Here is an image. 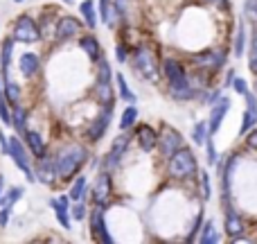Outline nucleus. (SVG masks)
I'll use <instances>...</instances> for the list:
<instances>
[{
    "instance_id": "22",
    "label": "nucleus",
    "mask_w": 257,
    "mask_h": 244,
    "mask_svg": "<svg viewBox=\"0 0 257 244\" xmlns=\"http://www.w3.org/2000/svg\"><path fill=\"white\" fill-rule=\"evenodd\" d=\"M79 9H81V14H84V21L88 23V27H90V30H95V27H97V14H95V3H93V0H84V3L79 5Z\"/></svg>"
},
{
    "instance_id": "26",
    "label": "nucleus",
    "mask_w": 257,
    "mask_h": 244,
    "mask_svg": "<svg viewBox=\"0 0 257 244\" xmlns=\"http://www.w3.org/2000/svg\"><path fill=\"white\" fill-rule=\"evenodd\" d=\"M138 120V109L136 107H126L124 113H122V120H120V129L124 131V129H131L133 124Z\"/></svg>"
},
{
    "instance_id": "21",
    "label": "nucleus",
    "mask_w": 257,
    "mask_h": 244,
    "mask_svg": "<svg viewBox=\"0 0 257 244\" xmlns=\"http://www.w3.org/2000/svg\"><path fill=\"white\" fill-rule=\"evenodd\" d=\"M226 208H228V213H226V231L230 233L232 237H237L241 233V219L237 217V213L230 208V204H228Z\"/></svg>"
},
{
    "instance_id": "49",
    "label": "nucleus",
    "mask_w": 257,
    "mask_h": 244,
    "mask_svg": "<svg viewBox=\"0 0 257 244\" xmlns=\"http://www.w3.org/2000/svg\"><path fill=\"white\" fill-rule=\"evenodd\" d=\"M63 3H72V0H63Z\"/></svg>"
},
{
    "instance_id": "27",
    "label": "nucleus",
    "mask_w": 257,
    "mask_h": 244,
    "mask_svg": "<svg viewBox=\"0 0 257 244\" xmlns=\"http://www.w3.org/2000/svg\"><path fill=\"white\" fill-rule=\"evenodd\" d=\"M12 48H14V39H7L3 43V61H0V66H3V75L7 77L9 72V61H12Z\"/></svg>"
},
{
    "instance_id": "48",
    "label": "nucleus",
    "mask_w": 257,
    "mask_h": 244,
    "mask_svg": "<svg viewBox=\"0 0 257 244\" xmlns=\"http://www.w3.org/2000/svg\"><path fill=\"white\" fill-rule=\"evenodd\" d=\"M14 3H23V0H14Z\"/></svg>"
},
{
    "instance_id": "44",
    "label": "nucleus",
    "mask_w": 257,
    "mask_h": 244,
    "mask_svg": "<svg viewBox=\"0 0 257 244\" xmlns=\"http://www.w3.org/2000/svg\"><path fill=\"white\" fill-rule=\"evenodd\" d=\"M248 145L253 147V149H257V131H253V133L248 136Z\"/></svg>"
},
{
    "instance_id": "7",
    "label": "nucleus",
    "mask_w": 257,
    "mask_h": 244,
    "mask_svg": "<svg viewBox=\"0 0 257 244\" xmlns=\"http://www.w3.org/2000/svg\"><path fill=\"white\" fill-rule=\"evenodd\" d=\"M158 145H160V151H163L165 158H169L174 151H178L183 147V136L176 129L163 127V131H160V136H158Z\"/></svg>"
},
{
    "instance_id": "40",
    "label": "nucleus",
    "mask_w": 257,
    "mask_h": 244,
    "mask_svg": "<svg viewBox=\"0 0 257 244\" xmlns=\"http://www.w3.org/2000/svg\"><path fill=\"white\" fill-rule=\"evenodd\" d=\"M72 217H75V219H84V217H86V208H84V204H77L75 208H72Z\"/></svg>"
},
{
    "instance_id": "12",
    "label": "nucleus",
    "mask_w": 257,
    "mask_h": 244,
    "mask_svg": "<svg viewBox=\"0 0 257 244\" xmlns=\"http://www.w3.org/2000/svg\"><path fill=\"white\" fill-rule=\"evenodd\" d=\"M228 109H230V100L228 98H223V100H219L217 104L212 107V116H210V133H214L219 127H221V122H223V116L228 113Z\"/></svg>"
},
{
    "instance_id": "16",
    "label": "nucleus",
    "mask_w": 257,
    "mask_h": 244,
    "mask_svg": "<svg viewBox=\"0 0 257 244\" xmlns=\"http://www.w3.org/2000/svg\"><path fill=\"white\" fill-rule=\"evenodd\" d=\"M54 177H57V160L43 156V158H41V168H39V172H36V179L43 183H52Z\"/></svg>"
},
{
    "instance_id": "34",
    "label": "nucleus",
    "mask_w": 257,
    "mask_h": 244,
    "mask_svg": "<svg viewBox=\"0 0 257 244\" xmlns=\"http://www.w3.org/2000/svg\"><path fill=\"white\" fill-rule=\"evenodd\" d=\"M244 14L250 23H257V0H246L244 5Z\"/></svg>"
},
{
    "instance_id": "6",
    "label": "nucleus",
    "mask_w": 257,
    "mask_h": 244,
    "mask_svg": "<svg viewBox=\"0 0 257 244\" xmlns=\"http://www.w3.org/2000/svg\"><path fill=\"white\" fill-rule=\"evenodd\" d=\"M133 61H136L138 72H140L145 79H156V77H158V63H156V57L151 54V50H147V48L136 50Z\"/></svg>"
},
{
    "instance_id": "38",
    "label": "nucleus",
    "mask_w": 257,
    "mask_h": 244,
    "mask_svg": "<svg viewBox=\"0 0 257 244\" xmlns=\"http://www.w3.org/2000/svg\"><path fill=\"white\" fill-rule=\"evenodd\" d=\"M0 120H3L5 124H12V116H9L7 107H5V98L0 100Z\"/></svg>"
},
{
    "instance_id": "28",
    "label": "nucleus",
    "mask_w": 257,
    "mask_h": 244,
    "mask_svg": "<svg viewBox=\"0 0 257 244\" xmlns=\"http://www.w3.org/2000/svg\"><path fill=\"white\" fill-rule=\"evenodd\" d=\"M25 120H27V116H25V109L23 107H14V116H12V124L16 127V131H21V133H25Z\"/></svg>"
},
{
    "instance_id": "13",
    "label": "nucleus",
    "mask_w": 257,
    "mask_h": 244,
    "mask_svg": "<svg viewBox=\"0 0 257 244\" xmlns=\"http://www.w3.org/2000/svg\"><path fill=\"white\" fill-rule=\"evenodd\" d=\"M79 21L72 16H63L61 21L57 23V36L59 39H70V36H75L77 32H79Z\"/></svg>"
},
{
    "instance_id": "47",
    "label": "nucleus",
    "mask_w": 257,
    "mask_h": 244,
    "mask_svg": "<svg viewBox=\"0 0 257 244\" xmlns=\"http://www.w3.org/2000/svg\"><path fill=\"white\" fill-rule=\"evenodd\" d=\"M0 100H3V79H0Z\"/></svg>"
},
{
    "instance_id": "18",
    "label": "nucleus",
    "mask_w": 257,
    "mask_h": 244,
    "mask_svg": "<svg viewBox=\"0 0 257 244\" xmlns=\"http://www.w3.org/2000/svg\"><path fill=\"white\" fill-rule=\"evenodd\" d=\"M25 140H27V147L30 151L36 156V158H43L45 156V142L41 140V136L36 131H25Z\"/></svg>"
},
{
    "instance_id": "39",
    "label": "nucleus",
    "mask_w": 257,
    "mask_h": 244,
    "mask_svg": "<svg viewBox=\"0 0 257 244\" xmlns=\"http://www.w3.org/2000/svg\"><path fill=\"white\" fill-rule=\"evenodd\" d=\"M205 145H208V163H217V151H214V145H212V140H205Z\"/></svg>"
},
{
    "instance_id": "35",
    "label": "nucleus",
    "mask_w": 257,
    "mask_h": 244,
    "mask_svg": "<svg viewBox=\"0 0 257 244\" xmlns=\"http://www.w3.org/2000/svg\"><path fill=\"white\" fill-rule=\"evenodd\" d=\"M250 70L257 75V32L250 39Z\"/></svg>"
},
{
    "instance_id": "37",
    "label": "nucleus",
    "mask_w": 257,
    "mask_h": 244,
    "mask_svg": "<svg viewBox=\"0 0 257 244\" xmlns=\"http://www.w3.org/2000/svg\"><path fill=\"white\" fill-rule=\"evenodd\" d=\"M232 86H235V91L239 95H248V86H246L244 79H239V77H237V79H232Z\"/></svg>"
},
{
    "instance_id": "1",
    "label": "nucleus",
    "mask_w": 257,
    "mask_h": 244,
    "mask_svg": "<svg viewBox=\"0 0 257 244\" xmlns=\"http://www.w3.org/2000/svg\"><path fill=\"white\" fill-rule=\"evenodd\" d=\"M86 158H88V151L84 149L81 145H68L63 147L61 151L57 154V177L59 179H70L75 177L77 172H79V168L86 163Z\"/></svg>"
},
{
    "instance_id": "11",
    "label": "nucleus",
    "mask_w": 257,
    "mask_h": 244,
    "mask_svg": "<svg viewBox=\"0 0 257 244\" xmlns=\"http://www.w3.org/2000/svg\"><path fill=\"white\" fill-rule=\"evenodd\" d=\"M90 228H93L95 235H99L102 242H113V237L108 235V228H106V222H104V208L97 206V208L90 213Z\"/></svg>"
},
{
    "instance_id": "46",
    "label": "nucleus",
    "mask_w": 257,
    "mask_h": 244,
    "mask_svg": "<svg viewBox=\"0 0 257 244\" xmlns=\"http://www.w3.org/2000/svg\"><path fill=\"white\" fill-rule=\"evenodd\" d=\"M208 3H214V5H221L223 0H208Z\"/></svg>"
},
{
    "instance_id": "8",
    "label": "nucleus",
    "mask_w": 257,
    "mask_h": 244,
    "mask_svg": "<svg viewBox=\"0 0 257 244\" xmlns=\"http://www.w3.org/2000/svg\"><path fill=\"white\" fill-rule=\"evenodd\" d=\"M111 111H113V104H108L106 111H104L102 116L95 118V120L88 124V131H86V136H88V140H90V142H97L99 138H102L104 133H106L108 122H111Z\"/></svg>"
},
{
    "instance_id": "2",
    "label": "nucleus",
    "mask_w": 257,
    "mask_h": 244,
    "mask_svg": "<svg viewBox=\"0 0 257 244\" xmlns=\"http://www.w3.org/2000/svg\"><path fill=\"white\" fill-rule=\"evenodd\" d=\"M165 77H167V82H169V89H172L174 98L187 100L194 95V91H192V86H190V79H187L185 68H183L178 61H174V59H167V61H165Z\"/></svg>"
},
{
    "instance_id": "36",
    "label": "nucleus",
    "mask_w": 257,
    "mask_h": 244,
    "mask_svg": "<svg viewBox=\"0 0 257 244\" xmlns=\"http://www.w3.org/2000/svg\"><path fill=\"white\" fill-rule=\"evenodd\" d=\"M201 188H203V199L208 201L210 199V195H212V190H210V177L208 174H201Z\"/></svg>"
},
{
    "instance_id": "4",
    "label": "nucleus",
    "mask_w": 257,
    "mask_h": 244,
    "mask_svg": "<svg viewBox=\"0 0 257 244\" xmlns=\"http://www.w3.org/2000/svg\"><path fill=\"white\" fill-rule=\"evenodd\" d=\"M41 39V30L34 23V18L23 14L21 18L14 25V41H21V43H34V41Z\"/></svg>"
},
{
    "instance_id": "20",
    "label": "nucleus",
    "mask_w": 257,
    "mask_h": 244,
    "mask_svg": "<svg viewBox=\"0 0 257 244\" xmlns=\"http://www.w3.org/2000/svg\"><path fill=\"white\" fill-rule=\"evenodd\" d=\"M79 43H81V50H84V52L88 54L90 61H99L102 52H99V43L95 41V36H84V39H81Z\"/></svg>"
},
{
    "instance_id": "29",
    "label": "nucleus",
    "mask_w": 257,
    "mask_h": 244,
    "mask_svg": "<svg viewBox=\"0 0 257 244\" xmlns=\"http://www.w3.org/2000/svg\"><path fill=\"white\" fill-rule=\"evenodd\" d=\"M84 190H86V179L79 177L75 183H72L70 195H68V197H70L72 201H81V199H84Z\"/></svg>"
},
{
    "instance_id": "19",
    "label": "nucleus",
    "mask_w": 257,
    "mask_h": 244,
    "mask_svg": "<svg viewBox=\"0 0 257 244\" xmlns=\"http://www.w3.org/2000/svg\"><path fill=\"white\" fill-rule=\"evenodd\" d=\"M194 61L203 68H219L223 61V57L219 52H214V50H208V52H203V54H196Z\"/></svg>"
},
{
    "instance_id": "33",
    "label": "nucleus",
    "mask_w": 257,
    "mask_h": 244,
    "mask_svg": "<svg viewBox=\"0 0 257 244\" xmlns=\"http://www.w3.org/2000/svg\"><path fill=\"white\" fill-rule=\"evenodd\" d=\"M21 197H23V188H12V190L7 192V197H3L0 206H9V204H14V201H18Z\"/></svg>"
},
{
    "instance_id": "10",
    "label": "nucleus",
    "mask_w": 257,
    "mask_h": 244,
    "mask_svg": "<svg viewBox=\"0 0 257 244\" xmlns=\"http://www.w3.org/2000/svg\"><path fill=\"white\" fill-rule=\"evenodd\" d=\"M111 197V174L108 172H102L95 181V188H93V199L97 206H104Z\"/></svg>"
},
{
    "instance_id": "25",
    "label": "nucleus",
    "mask_w": 257,
    "mask_h": 244,
    "mask_svg": "<svg viewBox=\"0 0 257 244\" xmlns=\"http://www.w3.org/2000/svg\"><path fill=\"white\" fill-rule=\"evenodd\" d=\"M217 240H219V235H217V231H214V224H212V222H205V226L201 228L199 242H201V244H214Z\"/></svg>"
},
{
    "instance_id": "17",
    "label": "nucleus",
    "mask_w": 257,
    "mask_h": 244,
    "mask_svg": "<svg viewBox=\"0 0 257 244\" xmlns=\"http://www.w3.org/2000/svg\"><path fill=\"white\" fill-rule=\"evenodd\" d=\"M248 98V109H246V116H244V122H241V129H239V133H248L250 129L255 127V122H257V107H255V98L253 95H246Z\"/></svg>"
},
{
    "instance_id": "45",
    "label": "nucleus",
    "mask_w": 257,
    "mask_h": 244,
    "mask_svg": "<svg viewBox=\"0 0 257 244\" xmlns=\"http://www.w3.org/2000/svg\"><path fill=\"white\" fill-rule=\"evenodd\" d=\"M3 186H5V177L0 174V201H3Z\"/></svg>"
},
{
    "instance_id": "15",
    "label": "nucleus",
    "mask_w": 257,
    "mask_h": 244,
    "mask_svg": "<svg viewBox=\"0 0 257 244\" xmlns=\"http://www.w3.org/2000/svg\"><path fill=\"white\" fill-rule=\"evenodd\" d=\"M138 142H140V147L145 151H151L156 145H158V136H156V131L149 127V124H142V127L138 129Z\"/></svg>"
},
{
    "instance_id": "31",
    "label": "nucleus",
    "mask_w": 257,
    "mask_h": 244,
    "mask_svg": "<svg viewBox=\"0 0 257 244\" xmlns=\"http://www.w3.org/2000/svg\"><path fill=\"white\" fill-rule=\"evenodd\" d=\"M208 131H210V124L208 122H196L194 131H192V136H194V140L199 142V145H203L205 140H208Z\"/></svg>"
},
{
    "instance_id": "42",
    "label": "nucleus",
    "mask_w": 257,
    "mask_h": 244,
    "mask_svg": "<svg viewBox=\"0 0 257 244\" xmlns=\"http://www.w3.org/2000/svg\"><path fill=\"white\" fill-rule=\"evenodd\" d=\"M9 213H12V210H9V206H5V208L0 210V226H5V224H7V219H9Z\"/></svg>"
},
{
    "instance_id": "32",
    "label": "nucleus",
    "mask_w": 257,
    "mask_h": 244,
    "mask_svg": "<svg viewBox=\"0 0 257 244\" xmlns=\"http://www.w3.org/2000/svg\"><path fill=\"white\" fill-rule=\"evenodd\" d=\"M244 45H246V30H244V25H239V30H237V41H235V54L237 57L244 54Z\"/></svg>"
},
{
    "instance_id": "14",
    "label": "nucleus",
    "mask_w": 257,
    "mask_h": 244,
    "mask_svg": "<svg viewBox=\"0 0 257 244\" xmlns=\"http://www.w3.org/2000/svg\"><path fill=\"white\" fill-rule=\"evenodd\" d=\"M18 66H21V72L25 77H34L36 72H39V68H41V59L36 57L34 52H25L21 57V61H18Z\"/></svg>"
},
{
    "instance_id": "30",
    "label": "nucleus",
    "mask_w": 257,
    "mask_h": 244,
    "mask_svg": "<svg viewBox=\"0 0 257 244\" xmlns=\"http://www.w3.org/2000/svg\"><path fill=\"white\" fill-rule=\"evenodd\" d=\"M115 82H117V86H120V95L122 98L126 100V102H136V95L131 93V89H128V84H126V79H124V75H120V72H117L115 75Z\"/></svg>"
},
{
    "instance_id": "9",
    "label": "nucleus",
    "mask_w": 257,
    "mask_h": 244,
    "mask_svg": "<svg viewBox=\"0 0 257 244\" xmlns=\"http://www.w3.org/2000/svg\"><path fill=\"white\" fill-rule=\"evenodd\" d=\"M126 147H128V138L126 136H117L115 140H113V145H111V151H108L106 158H104V168H106V170L117 168V165H120V160L124 158Z\"/></svg>"
},
{
    "instance_id": "43",
    "label": "nucleus",
    "mask_w": 257,
    "mask_h": 244,
    "mask_svg": "<svg viewBox=\"0 0 257 244\" xmlns=\"http://www.w3.org/2000/svg\"><path fill=\"white\" fill-rule=\"evenodd\" d=\"M124 5H126V0H113V7L117 9V12H124Z\"/></svg>"
},
{
    "instance_id": "41",
    "label": "nucleus",
    "mask_w": 257,
    "mask_h": 244,
    "mask_svg": "<svg viewBox=\"0 0 257 244\" xmlns=\"http://www.w3.org/2000/svg\"><path fill=\"white\" fill-rule=\"evenodd\" d=\"M115 57H117V61H120V63H124V61H126V57H128V54H126V48H124V45H117V50H115Z\"/></svg>"
},
{
    "instance_id": "24",
    "label": "nucleus",
    "mask_w": 257,
    "mask_h": 244,
    "mask_svg": "<svg viewBox=\"0 0 257 244\" xmlns=\"http://www.w3.org/2000/svg\"><path fill=\"white\" fill-rule=\"evenodd\" d=\"M97 100L102 104H113V91H111V84L106 79H97Z\"/></svg>"
},
{
    "instance_id": "3",
    "label": "nucleus",
    "mask_w": 257,
    "mask_h": 244,
    "mask_svg": "<svg viewBox=\"0 0 257 244\" xmlns=\"http://www.w3.org/2000/svg\"><path fill=\"white\" fill-rule=\"evenodd\" d=\"M169 174L174 179H187L192 174H196V158L190 149L181 147L178 151H174L169 156Z\"/></svg>"
},
{
    "instance_id": "5",
    "label": "nucleus",
    "mask_w": 257,
    "mask_h": 244,
    "mask_svg": "<svg viewBox=\"0 0 257 244\" xmlns=\"http://www.w3.org/2000/svg\"><path fill=\"white\" fill-rule=\"evenodd\" d=\"M9 156H12L14 165H16L18 170H23V172L27 174V181H36L34 172H32V168H30V156H27L25 147H23V142L18 140L16 136L9 138Z\"/></svg>"
},
{
    "instance_id": "23",
    "label": "nucleus",
    "mask_w": 257,
    "mask_h": 244,
    "mask_svg": "<svg viewBox=\"0 0 257 244\" xmlns=\"http://www.w3.org/2000/svg\"><path fill=\"white\" fill-rule=\"evenodd\" d=\"M3 98H5V102L14 104V107L18 104V98H21V91H18V86L14 84V82L5 79V86H3Z\"/></svg>"
}]
</instances>
